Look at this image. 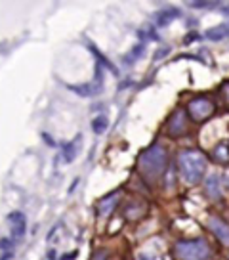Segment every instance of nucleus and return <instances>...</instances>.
<instances>
[{"mask_svg": "<svg viewBox=\"0 0 229 260\" xmlns=\"http://www.w3.org/2000/svg\"><path fill=\"white\" fill-rule=\"evenodd\" d=\"M180 172L185 184H198L206 172V157L198 149H183L178 155Z\"/></svg>", "mask_w": 229, "mask_h": 260, "instance_id": "f257e3e1", "label": "nucleus"}, {"mask_svg": "<svg viewBox=\"0 0 229 260\" xmlns=\"http://www.w3.org/2000/svg\"><path fill=\"white\" fill-rule=\"evenodd\" d=\"M168 166V155L166 149L159 144H153L151 147H147L141 157H139V170L143 176L155 180L159 176H163V172Z\"/></svg>", "mask_w": 229, "mask_h": 260, "instance_id": "f03ea898", "label": "nucleus"}, {"mask_svg": "<svg viewBox=\"0 0 229 260\" xmlns=\"http://www.w3.org/2000/svg\"><path fill=\"white\" fill-rule=\"evenodd\" d=\"M176 257L180 260H208L210 259V247L204 239H189V241H178Z\"/></svg>", "mask_w": 229, "mask_h": 260, "instance_id": "7ed1b4c3", "label": "nucleus"}, {"mask_svg": "<svg viewBox=\"0 0 229 260\" xmlns=\"http://www.w3.org/2000/svg\"><path fill=\"white\" fill-rule=\"evenodd\" d=\"M189 113L195 121H204L206 117H210L214 113V103L208 98H195L189 103Z\"/></svg>", "mask_w": 229, "mask_h": 260, "instance_id": "20e7f679", "label": "nucleus"}, {"mask_svg": "<svg viewBox=\"0 0 229 260\" xmlns=\"http://www.w3.org/2000/svg\"><path fill=\"white\" fill-rule=\"evenodd\" d=\"M8 224H10V231H12V237L17 241L25 235L27 231V222H25V214L15 211V212H10L8 214Z\"/></svg>", "mask_w": 229, "mask_h": 260, "instance_id": "39448f33", "label": "nucleus"}, {"mask_svg": "<svg viewBox=\"0 0 229 260\" xmlns=\"http://www.w3.org/2000/svg\"><path fill=\"white\" fill-rule=\"evenodd\" d=\"M185 130H187V115L182 109H178L168 121V134L170 136H182V134H185Z\"/></svg>", "mask_w": 229, "mask_h": 260, "instance_id": "423d86ee", "label": "nucleus"}, {"mask_svg": "<svg viewBox=\"0 0 229 260\" xmlns=\"http://www.w3.org/2000/svg\"><path fill=\"white\" fill-rule=\"evenodd\" d=\"M101 82H103V77H101V67H98V77L94 82L90 84H84V86H71V90H75L76 94L80 96H94V94H99L101 92Z\"/></svg>", "mask_w": 229, "mask_h": 260, "instance_id": "0eeeda50", "label": "nucleus"}, {"mask_svg": "<svg viewBox=\"0 0 229 260\" xmlns=\"http://www.w3.org/2000/svg\"><path fill=\"white\" fill-rule=\"evenodd\" d=\"M208 226H210V229L214 231V235H216L224 245H229V226L224 220H220V218H210Z\"/></svg>", "mask_w": 229, "mask_h": 260, "instance_id": "6e6552de", "label": "nucleus"}, {"mask_svg": "<svg viewBox=\"0 0 229 260\" xmlns=\"http://www.w3.org/2000/svg\"><path fill=\"white\" fill-rule=\"evenodd\" d=\"M204 192L210 199H220L222 197V182H220V176L218 174H210L206 178V184H204Z\"/></svg>", "mask_w": 229, "mask_h": 260, "instance_id": "1a4fd4ad", "label": "nucleus"}, {"mask_svg": "<svg viewBox=\"0 0 229 260\" xmlns=\"http://www.w3.org/2000/svg\"><path fill=\"white\" fill-rule=\"evenodd\" d=\"M119 192H115V194H111V195H107V197H103L101 201H99V205H98V211H99V214L101 216H107L111 211H113V207L117 205V201H119Z\"/></svg>", "mask_w": 229, "mask_h": 260, "instance_id": "9d476101", "label": "nucleus"}, {"mask_svg": "<svg viewBox=\"0 0 229 260\" xmlns=\"http://www.w3.org/2000/svg\"><path fill=\"white\" fill-rule=\"evenodd\" d=\"M176 17H180V10H176V8H164V10H161L157 14V25L164 27V25H168Z\"/></svg>", "mask_w": 229, "mask_h": 260, "instance_id": "9b49d317", "label": "nucleus"}, {"mask_svg": "<svg viewBox=\"0 0 229 260\" xmlns=\"http://www.w3.org/2000/svg\"><path fill=\"white\" fill-rule=\"evenodd\" d=\"M228 34H229V25H228V23L216 25V27H212V29H208V31L204 32V36H206L208 40H222V38H226Z\"/></svg>", "mask_w": 229, "mask_h": 260, "instance_id": "f8f14e48", "label": "nucleus"}, {"mask_svg": "<svg viewBox=\"0 0 229 260\" xmlns=\"http://www.w3.org/2000/svg\"><path fill=\"white\" fill-rule=\"evenodd\" d=\"M78 138L75 140V142H67L63 144V159L67 162H73L75 161V157H76V153H78Z\"/></svg>", "mask_w": 229, "mask_h": 260, "instance_id": "ddd939ff", "label": "nucleus"}, {"mask_svg": "<svg viewBox=\"0 0 229 260\" xmlns=\"http://www.w3.org/2000/svg\"><path fill=\"white\" fill-rule=\"evenodd\" d=\"M214 157L218 162H228L229 161V149H228V144H218L216 149H214Z\"/></svg>", "mask_w": 229, "mask_h": 260, "instance_id": "4468645a", "label": "nucleus"}, {"mask_svg": "<svg viewBox=\"0 0 229 260\" xmlns=\"http://www.w3.org/2000/svg\"><path fill=\"white\" fill-rule=\"evenodd\" d=\"M107 127H109V119H107L105 115H99V117H96V119L92 121V130H94L96 134H103V132L107 130Z\"/></svg>", "mask_w": 229, "mask_h": 260, "instance_id": "2eb2a0df", "label": "nucleus"}, {"mask_svg": "<svg viewBox=\"0 0 229 260\" xmlns=\"http://www.w3.org/2000/svg\"><path fill=\"white\" fill-rule=\"evenodd\" d=\"M143 50H145V48H143L141 44H139V46H136V48L130 52V56H126V60H124V62H126V64H134L136 60H139V56H141V52H143Z\"/></svg>", "mask_w": 229, "mask_h": 260, "instance_id": "dca6fc26", "label": "nucleus"}, {"mask_svg": "<svg viewBox=\"0 0 229 260\" xmlns=\"http://www.w3.org/2000/svg\"><path fill=\"white\" fill-rule=\"evenodd\" d=\"M189 6L193 8H212V6H218L216 2H189Z\"/></svg>", "mask_w": 229, "mask_h": 260, "instance_id": "f3484780", "label": "nucleus"}, {"mask_svg": "<svg viewBox=\"0 0 229 260\" xmlns=\"http://www.w3.org/2000/svg\"><path fill=\"white\" fill-rule=\"evenodd\" d=\"M195 40H198V34H197V32H191V34H187V36H185V44L195 42Z\"/></svg>", "mask_w": 229, "mask_h": 260, "instance_id": "a211bd4d", "label": "nucleus"}, {"mask_svg": "<svg viewBox=\"0 0 229 260\" xmlns=\"http://www.w3.org/2000/svg\"><path fill=\"white\" fill-rule=\"evenodd\" d=\"M0 247H4V249H8V251H10V249L14 247V243H12V241H8V239H2V241H0Z\"/></svg>", "mask_w": 229, "mask_h": 260, "instance_id": "6ab92c4d", "label": "nucleus"}, {"mask_svg": "<svg viewBox=\"0 0 229 260\" xmlns=\"http://www.w3.org/2000/svg\"><path fill=\"white\" fill-rule=\"evenodd\" d=\"M137 260H155V257H153V255H149V253H139Z\"/></svg>", "mask_w": 229, "mask_h": 260, "instance_id": "aec40b11", "label": "nucleus"}, {"mask_svg": "<svg viewBox=\"0 0 229 260\" xmlns=\"http://www.w3.org/2000/svg\"><path fill=\"white\" fill-rule=\"evenodd\" d=\"M75 259H76V253H73V255H65L61 260H75Z\"/></svg>", "mask_w": 229, "mask_h": 260, "instance_id": "412c9836", "label": "nucleus"}, {"mask_svg": "<svg viewBox=\"0 0 229 260\" xmlns=\"http://www.w3.org/2000/svg\"><path fill=\"white\" fill-rule=\"evenodd\" d=\"M48 259H50V260H56V251H50V255H48Z\"/></svg>", "mask_w": 229, "mask_h": 260, "instance_id": "4be33fe9", "label": "nucleus"}, {"mask_svg": "<svg viewBox=\"0 0 229 260\" xmlns=\"http://www.w3.org/2000/svg\"><path fill=\"white\" fill-rule=\"evenodd\" d=\"M224 92L228 94V101H229V82H228V84H226V86H224Z\"/></svg>", "mask_w": 229, "mask_h": 260, "instance_id": "5701e85b", "label": "nucleus"}]
</instances>
